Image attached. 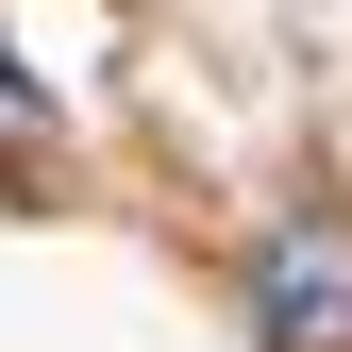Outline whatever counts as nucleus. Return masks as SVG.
Here are the masks:
<instances>
[{"label": "nucleus", "mask_w": 352, "mask_h": 352, "mask_svg": "<svg viewBox=\"0 0 352 352\" xmlns=\"http://www.w3.org/2000/svg\"><path fill=\"white\" fill-rule=\"evenodd\" d=\"M252 336L269 352H352V218L336 201H285L252 235Z\"/></svg>", "instance_id": "1"}, {"label": "nucleus", "mask_w": 352, "mask_h": 352, "mask_svg": "<svg viewBox=\"0 0 352 352\" xmlns=\"http://www.w3.org/2000/svg\"><path fill=\"white\" fill-rule=\"evenodd\" d=\"M34 151H51V84L17 67V34H0V168H34Z\"/></svg>", "instance_id": "2"}]
</instances>
